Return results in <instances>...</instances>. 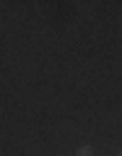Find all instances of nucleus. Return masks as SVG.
<instances>
[{
    "label": "nucleus",
    "mask_w": 122,
    "mask_h": 156,
    "mask_svg": "<svg viewBox=\"0 0 122 156\" xmlns=\"http://www.w3.org/2000/svg\"><path fill=\"white\" fill-rule=\"evenodd\" d=\"M75 156H94V148H91V146H81V148L75 151Z\"/></svg>",
    "instance_id": "f257e3e1"
},
{
    "label": "nucleus",
    "mask_w": 122,
    "mask_h": 156,
    "mask_svg": "<svg viewBox=\"0 0 122 156\" xmlns=\"http://www.w3.org/2000/svg\"><path fill=\"white\" fill-rule=\"evenodd\" d=\"M117 156H122V151H120V154H117Z\"/></svg>",
    "instance_id": "f03ea898"
}]
</instances>
